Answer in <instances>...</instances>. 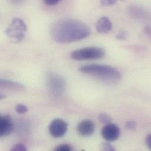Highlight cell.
Segmentation results:
<instances>
[{"instance_id":"cell-1","label":"cell","mask_w":151,"mask_h":151,"mask_svg":"<svg viewBox=\"0 0 151 151\" xmlns=\"http://www.w3.org/2000/svg\"><path fill=\"white\" fill-rule=\"evenodd\" d=\"M51 33L56 42L68 44L87 38L91 34V29L86 24L79 20L64 18L52 25Z\"/></svg>"},{"instance_id":"cell-2","label":"cell","mask_w":151,"mask_h":151,"mask_svg":"<svg viewBox=\"0 0 151 151\" xmlns=\"http://www.w3.org/2000/svg\"><path fill=\"white\" fill-rule=\"evenodd\" d=\"M79 70L83 74L108 83L117 82L121 78V74L116 68L107 65H86L79 68Z\"/></svg>"},{"instance_id":"cell-3","label":"cell","mask_w":151,"mask_h":151,"mask_svg":"<svg viewBox=\"0 0 151 151\" xmlns=\"http://www.w3.org/2000/svg\"><path fill=\"white\" fill-rule=\"evenodd\" d=\"M27 26L20 18H15L12 19L5 31L8 37L14 42H19L25 37Z\"/></svg>"},{"instance_id":"cell-4","label":"cell","mask_w":151,"mask_h":151,"mask_svg":"<svg viewBox=\"0 0 151 151\" xmlns=\"http://www.w3.org/2000/svg\"><path fill=\"white\" fill-rule=\"evenodd\" d=\"M105 51L99 47H88L77 50L73 52L71 58L76 61L94 60L104 58Z\"/></svg>"},{"instance_id":"cell-5","label":"cell","mask_w":151,"mask_h":151,"mask_svg":"<svg viewBox=\"0 0 151 151\" xmlns=\"http://www.w3.org/2000/svg\"><path fill=\"white\" fill-rule=\"evenodd\" d=\"M47 82L49 90L55 96H60L66 89L67 83L62 76L50 74L47 76Z\"/></svg>"},{"instance_id":"cell-6","label":"cell","mask_w":151,"mask_h":151,"mask_svg":"<svg viewBox=\"0 0 151 151\" xmlns=\"http://www.w3.org/2000/svg\"><path fill=\"white\" fill-rule=\"evenodd\" d=\"M68 130L67 123L61 119H55L49 125L50 135L55 138H60L65 135Z\"/></svg>"},{"instance_id":"cell-7","label":"cell","mask_w":151,"mask_h":151,"mask_svg":"<svg viewBox=\"0 0 151 151\" xmlns=\"http://www.w3.org/2000/svg\"><path fill=\"white\" fill-rule=\"evenodd\" d=\"M102 137L109 142L115 141L118 139L120 135L119 128L115 124H109L105 125L101 131Z\"/></svg>"},{"instance_id":"cell-8","label":"cell","mask_w":151,"mask_h":151,"mask_svg":"<svg viewBox=\"0 0 151 151\" xmlns=\"http://www.w3.org/2000/svg\"><path fill=\"white\" fill-rule=\"evenodd\" d=\"M14 129V124L11 117L0 114V138L9 135Z\"/></svg>"},{"instance_id":"cell-9","label":"cell","mask_w":151,"mask_h":151,"mask_svg":"<svg viewBox=\"0 0 151 151\" xmlns=\"http://www.w3.org/2000/svg\"><path fill=\"white\" fill-rule=\"evenodd\" d=\"M95 129V125L93 121L85 119L81 121L77 126L78 134L82 137H88L91 135Z\"/></svg>"},{"instance_id":"cell-10","label":"cell","mask_w":151,"mask_h":151,"mask_svg":"<svg viewBox=\"0 0 151 151\" xmlns=\"http://www.w3.org/2000/svg\"><path fill=\"white\" fill-rule=\"evenodd\" d=\"M129 13L131 16L137 19L145 21L150 18V14L145 8L138 5H131L129 8Z\"/></svg>"},{"instance_id":"cell-11","label":"cell","mask_w":151,"mask_h":151,"mask_svg":"<svg viewBox=\"0 0 151 151\" xmlns=\"http://www.w3.org/2000/svg\"><path fill=\"white\" fill-rule=\"evenodd\" d=\"M112 28V22L106 17H102L99 18L96 25L97 32L102 34L109 32L111 31Z\"/></svg>"},{"instance_id":"cell-12","label":"cell","mask_w":151,"mask_h":151,"mask_svg":"<svg viewBox=\"0 0 151 151\" xmlns=\"http://www.w3.org/2000/svg\"><path fill=\"white\" fill-rule=\"evenodd\" d=\"M0 88L11 89V90H21L24 88L22 84L8 79L0 78Z\"/></svg>"},{"instance_id":"cell-13","label":"cell","mask_w":151,"mask_h":151,"mask_svg":"<svg viewBox=\"0 0 151 151\" xmlns=\"http://www.w3.org/2000/svg\"><path fill=\"white\" fill-rule=\"evenodd\" d=\"M99 120L100 122L105 125H107L111 124L112 122V118L111 117L107 114L102 112L99 115Z\"/></svg>"},{"instance_id":"cell-14","label":"cell","mask_w":151,"mask_h":151,"mask_svg":"<svg viewBox=\"0 0 151 151\" xmlns=\"http://www.w3.org/2000/svg\"><path fill=\"white\" fill-rule=\"evenodd\" d=\"M73 147L68 144H61L58 145L54 150L57 151H73Z\"/></svg>"},{"instance_id":"cell-15","label":"cell","mask_w":151,"mask_h":151,"mask_svg":"<svg viewBox=\"0 0 151 151\" xmlns=\"http://www.w3.org/2000/svg\"><path fill=\"white\" fill-rule=\"evenodd\" d=\"M125 128L128 131H134L137 128V124L134 121H128L126 122Z\"/></svg>"},{"instance_id":"cell-16","label":"cell","mask_w":151,"mask_h":151,"mask_svg":"<svg viewBox=\"0 0 151 151\" xmlns=\"http://www.w3.org/2000/svg\"><path fill=\"white\" fill-rule=\"evenodd\" d=\"M15 111L17 113L20 114H25L27 112L28 108L25 105L18 104L15 106Z\"/></svg>"},{"instance_id":"cell-17","label":"cell","mask_w":151,"mask_h":151,"mask_svg":"<svg viewBox=\"0 0 151 151\" xmlns=\"http://www.w3.org/2000/svg\"><path fill=\"white\" fill-rule=\"evenodd\" d=\"M11 150L13 151H27V148L24 144L19 143L15 145Z\"/></svg>"},{"instance_id":"cell-18","label":"cell","mask_w":151,"mask_h":151,"mask_svg":"<svg viewBox=\"0 0 151 151\" xmlns=\"http://www.w3.org/2000/svg\"><path fill=\"white\" fill-rule=\"evenodd\" d=\"M102 150L105 151H115V149L109 144L107 142H104L101 145Z\"/></svg>"},{"instance_id":"cell-19","label":"cell","mask_w":151,"mask_h":151,"mask_svg":"<svg viewBox=\"0 0 151 151\" xmlns=\"http://www.w3.org/2000/svg\"><path fill=\"white\" fill-rule=\"evenodd\" d=\"M118 0H100L101 4L105 6H112L116 3Z\"/></svg>"},{"instance_id":"cell-20","label":"cell","mask_w":151,"mask_h":151,"mask_svg":"<svg viewBox=\"0 0 151 151\" xmlns=\"http://www.w3.org/2000/svg\"><path fill=\"white\" fill-rule=\"evenodd\" d=\"M44 3L48 6H53L58 4L61 0H43Z\"/></svg>"},{"instance_id":"cell-21","label":"cell","mask_w":151,"mask_h":151,"mask_svg":"<svg viewBox=\"0 0 151 151\" xmlns=\"http://www.w3.org/2000/svg\"><path fill=\"white\" fill-rule=\"evenodd\" d=\"M116 38H117V39L121 40H125V39L127 38V32L122 31V32H119V33L117 35Z\"/></svg>"},{"instance_id":"cell-22","label":"cell","mask_w":151,"mask_h":151,"mask_svg":"<svg viewBox=\"0 0 151 151\" xmlns=\"http://www.w3.org/2000/svg\"><path fill=\"white\" fill-rule=\"evenodd\" d=\"M145 144L148 148L151 150V135L149 134L147 135L145 139Z\"/></svg>"},{"instance_id":"cell-23","label":"cell","mask_w":151,"mask_h":151,"mask_svg":"<svg viewBox=\"0 0 151 151\" xmlns=\"http://www.w3.org/2000/svg\"><path fill=\"white\" fill-rule=\"evenodd\" d=\"M24 0H11V1L14 4H17V5H18V4H20L21 3L23 2Z\"/></svg>"},{"instance_id":"cell-24","label":"cell","mask_w":151,"mask_h":151,"mask_svg":"<svg viewBox=\"0 0 151 151\" xmlns=\"http://www.w3.org/2000/svg\"><path fill=\"white\" fill-rule=\"evenodd\" d=\"M5 98V96L4 95L0 93V100H1V99H4Z\"/></svg>"}]
</instances>
